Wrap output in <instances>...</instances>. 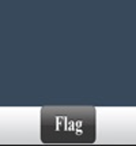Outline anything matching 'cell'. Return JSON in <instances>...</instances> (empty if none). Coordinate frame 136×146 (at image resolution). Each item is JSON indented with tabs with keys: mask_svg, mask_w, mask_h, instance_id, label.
Listing matches in <instances>:
<instances>
[{
	"mask_svg": "<svg viewBox=\"0 0 136 146\" xmlns=\"http://www.w3.org/2000/svg\"><path fill=\"white\" fill-rule=\"evenodd\" d=\"M44 143H93L95 108L91 105H46L41 108Z\"/></svg>",
	"mask_w": 136,
	"mask_h": 146,
	"instance_id": "obj_1",
	"label": "cell"
}]
</instances>
